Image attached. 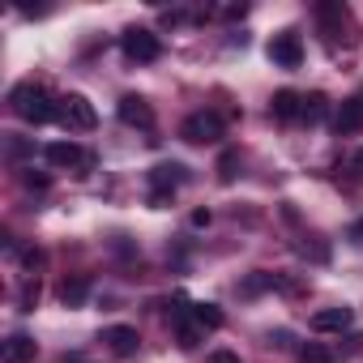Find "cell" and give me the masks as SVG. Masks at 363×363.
<instances>
[{"label": "cell", "mask_w": 363, "mask_h": 363, "mask_svg": "<svg viewBox=\"0 0 363 363\" xmlns=\"http://www.w3.org/2000/svg\"><path fill=\"white\" fill-rule=\"evenodd\" d=\"M9 107H13V116H22L26 124L60 120V103H52V99H48V90H43V86H35V82L13 86V90H9Z\"/></svg>", "instance_id": "6da1fadb"}, {"label": "cell", "mask_w": 363, "mask_h": 363, "mask_svg": "<svg viewBox=\"0 0 363 363\" xmlns=\"http://www.w3.org/2000/svg\"><path fill=\"white\" fill-rule=\"evenodd\" d=\"M120 48H124V56H128V60H137V65H150V60H158V56H162L158 35H154V30H145V26H128V30L120 35Z\"/></svg>", "instance_id": "7a4b0ae2"}, {"label": "cell", "mask_w": 363, "mask_h": 363, "mask_svg": "<svg viewBox=\"0 0 363 363\" xmlns=\"http://www.w3.org/2000/svg\"><path fill=\"white\" fill-rule=\"evenodd\" d=\"M60 124L73 128V133H90L99 124V111H94V103L86 94H65L60 99Z\"/></svg>", "instance_id": "3957f363"}, {"label": "cell", "mask_w": 363, "mask_h": 363, "mask_svg": "<svg viewBox=\"0 0 363 363\" xmlns=\"http://www.w3.org/2000/svg\"><path fill=\"white\" fill-rule=\"evenodd\" d=\"M179 137L193 141V145L218 141V137H223V116H218V111H193L184 124H179Z\"/></svg>", "instance_id": "277c9868"}, {"label": "cell", "mask_w": 363, "mask_h": 363, "mask_svg": "<svg viewBox=\"0 0 363 363\" xmlns=\"http://www.w3.org/2000/svg\"><path fill=\"white\" fill-rule=\"evenodd\" d=\"M269 60H274L278 69H299V65H303V43H299V35H295V30L274 35V43H269Z\"/></svg>", "instance_id": "5b68a950"}, {"label": "cell", "mask_w": 363, "mask_h": 363, "mask_svg": "<svg viewBox=\"0 0 363 363\" xmlns=\"http://www.w3.org/2000/svg\"><path fill=\"white\" fill-rule=\"evenodd\" d=\"M43 154H48V162H52V167H82V171H86V167H94V154H90V150H82L77 141H52Z\"/></svg>", "instance_id": "8992f818"}, {"label": "cell", "mask_w": 363, "mask_h": 363, "mask_svg": "<svg viewBox=\"0 0 363 363\" xmlns=\"http://www.w3.org/2000/svg\"><path fill=\"white\" fill-rule=\"evenodd\" d=\"M189 179V171L179 167V162H158L154 171H150V193H167V197H175V189Z\"/></svg>", "instance_id": "52a82bcc"}, {"label": "cell", "mask_w": 363, "mask_h": 363, "mask_svg": "<svg viewBox=\"0 0 363 363\" xmlns=\"http://www.w3.org/2000/svg\"><path fill=\"white\" fill-rule=\"evenodd\" d=\"M116 116H120L128 128H150V124H154V111H150V103H145L141 94H124V99L116 103Z\"/></svg>", "instance_id": "ba28073f"}, {"label": "cell", "mask_w": 363, "mask_h": 363, "mask_svg": "<svg viewBox=\"0 0 363 363\" xmlns=\"http://www.w3.org/2000/svg\"><path fill=\"white\" fill-rule=\"evenodd\" d=\"M269 111H274V120L291 124V120H299V116H303V94H295V90H278V94H274V103H269Z\"/></svg>", "instance_id": "9c48e42d"}, {"label": "cell", "mask_w": 363, "mask_h": 363, "mask_svg": "<svg viewBox=\"0 0 363 363\" xmlns=\"http://www.w3.org/2000/svg\"><path fill=\"white\" fill-rule=\"evenodd\" d=\"M350 320H354L350 308H320V312H312V329H316V333H337V329H346Z\"/></svg>", "instance_id": "30bf717a"}, {"label": "cell", "mask_w": 363, "mask_h": 363, "mask_svg": "<svg viewBox=\"0 0 363 363\" xmlns=\"http://www.w3.org/2000/svg\"><path fill=\"white\" fill-rule=\"evenodd\" d=\"M103 342H107L120 359H128V354H137V342H141V337H137L133 325H111V329L103 333Z\"/></svg>", "instance_id": "8fae6325"}, {"label": "cell", "mask_w": 363, "mask_h": 363, "mask_svg": "<svg viewBox=\"0 0 363 363\" xmlns=\"http://www.w3.org/2000/svg\"><path fill=\"white\" fill-rule=\"evenodd\" d=\"M333 128L337 133H359L363 128V99H346L333 116Z\"/></svg>", "instance_id": "7c38bea8"}, {"label": "cell", "mask_w": 363, "mask_h": 363, "mask_svg": "<svg viewBox=\"0 0 363 363\" xmlns=\"http://www.w3.org/2000/svg\"><path fill=\"white\" fill-rule=\"evenodd\" d=\"M30 359H35V337L26 333H13L5 342V354H0V363H30Z\"/></svg>", "instance_id": "4fadbf2b"}, {"label": "cell", "mask_w": 363, "mask_h": 363, "mask_svg": "<svg viewBox=\"0 0 363 363\" xmlns=\"http://www.w3.org/2000/svg\"><path fill=\"white\" fill-rule=\"evenodd\" d=\"M86 295H90V278H65L60 282V303L65 308H82Z\"/></svg>", "instance_id": "5bb4252c"}, {"label": "cell", "mask_w": 363, "mask_h": 363, "mask_svg": "<svg viewBox=\"0 0 363 363\" xmlns=\"http://www.w3.org/2000/svg\"><path fill=\"white\" fill-rule=\"evenodd\" d=\"M325 116H329V99H325L320 90H316V94H308V99H303V116H299V120H303V124H320Z\"/></svg>", "instance_id": "9a60e30c"}, {"label": "cell", "mask_w": 363, "mask_h": 363, "mask_svg": "<svg viewBox=\"0 0 363 363\" xmlns=\"http://www.w3.org/2000/svg\"><path fill=\"white\" fill-rule=\"evenodd\" d=\"M193 316L201 329H223V308L218 303H193Z\"/></svg>", "instance_id": "2e32d148"}, {"label": "cell", "mask_w": 363, "mask_h": 363, "mask_svg": "<svg viewBox=\"0 0 363 363\" xmlns=\"http://www.w3.org/2000/svg\"><path fill=\"white\" fill-rule=\"evenodd\" d=\"M35 303H39V278H26L22 291H18V308L22 312H35Z\"/></svg>", "instance_id": "e0dca14e"}, {"label": "cell", "mask_w": 363, "mask_h": 363, "mask_svg": "<svg viewBox=\"0 0 363 363\" xmlns=\"http://www.w3.org/2000/svg\"><path fill=\"white\" fill-rule=\"evenodd\" d=\"M299 363H333V350H329V346H320V342H308V346H303V354H299Z\"/></svg>", "instance_id": "ac0fdd59"}, {"label": "cell", "mask_w": 363, "mask_h": 363, "mask_svg": "<svg viewBox=\"0 0 363 363\" xmlns=\"http://www.w3.org/2000/svg\"><path fill=\"white\" fill-rule=\"evenodd\" d=\"M235 167H240V154L235 150H223V158H218V179H223V184H231V179H235Z\"/></svg>", "instance_id": "d6986e66"}, {"label": "cell", "mask_w": 363, "mask_h": 363, "mask_svg": "<svg viewBox=\"0 0 363 363\" xmlns=\"http://www.w3.org/2000/svg\"><path fill=\"white\" fill-rule=\"evenodd\" d=\"M316 18H320L325 26H337V22L346 18V9H342V5H316Z\"/></svg>", "instance_id": "ffe728a7"}, {"label": "cell", "mask_w": 363, "mask_h": 363, "mask_svg": "<svg viewBox=\"0 0 363 363\" xmlns=\"http://www.w3.org/2000/svg\"><path fill=\"white\" fill-rule=\"evenodd\" d=\"M265 286H274V274H252V278H248L240 291H244V295H261Z\"/></svg>", "instance_id": "44dd1931"}, {"label": "cell", "mask_w": 363, "mask_h": 363, "mask_svg": "<svg viewBox=\"0 0 363 363\" xmlns=\"http://www.w3.org/2000/svg\"><path fill=\"white\" fill-rule=\"evenodd\" d=\"M30 154V141H22V137H9V158H26Z\"/></svg>", "instance_id": "7402d4cb"}, {"label": "cell", "mask_w": 363, "mask_h": 363, "mask_svg": "<svg viewBox=\"0 0 363 363\" xmlns=\"http://www.w3.org/2000/svg\"><path fill=\"white\" fill-rule=\"evenodd\" d=\"M22 184H26V189H48L52 179H48V175H35V171H26V175H22Z\"/></svg>", "instance_id": "603a6c76"}, {"label": "cell", "mask_w": 363, "mask_h": 363, "mask_svg": "<svg viewBox=\"0 0 363 363\" xmlns=\"http://www.w3.org/2000/svg\"><path fill=\"white\" fill-rule=\"evenodd\" d=\"M210 363H240V354H231V350H214Z\"/></svg>", "instance_id": "cb8c5ba5"}, {"label": "cell", "mask_w": 363, "mask_h": 363, "mask_svg": "<svg viewBox=\"0 0 363 363\" xmlns=\"http://www.w3.org/2000/svg\"><path fill=\"white\" fill-rule=\"evenodd\" d=\"M350 244H363V218H359V223H350Z\"/></svg>", "instance_id": "d4e9b609"}, {"label": "cell", "mask_w": 363, "mask_h": 363, "mask_svg": "<svg viewBox=\"0 0 363 363\" xmlns=\"http://www.w3.org/2000/svg\"><path fill=\"white\" fill-rule=\"evenodd\" d=\"M193 227H210V210H197L193 214Z\"/></svg>", "instance_id": "484cf974"}, {"label": "cell", "mask_w": 363, "mask_h": 363, "mask_svg": "<svg viewBox=\"0 0 363 363\" xmlns=\"http://www.w3.org/2000/svg\"><path fill=\"white\" fill-rule=\"evenodd\" d=\"M43 265V252H26V269H39Z\"/></svg>", "instance_id": "4316f807"}, {"label": "cell", "mask_w": 363, "mask_h": 363, "mask_svg": "<svg viewBox=\"0 0 363 363\" xmlns=\"http://www.w3.org/2000/svg\"><path fill=\"white\" fill-rule=\"evenodd\" d=\"M354 167H359V171H363V150H359V154H354Z\"/></svg>", "instance_id": "83f0119b"}]
</instances>
